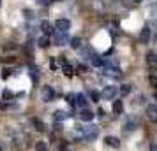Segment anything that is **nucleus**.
<instances>
[{"mask_svg":"<svg viewBox=\"0 0 157 151\" xmlns=\"http://www.w3.org/2000/svg\"><path fill=\"white\" fill-rule=\"evenodd\" d=\"M0 5H2V0H0Z\"/></svg>","mask_w":157,"mask_h":151,"instance_id":"nucleus-42","label":"nucleus"},{"mask_svg":"<svg viewBox=\"0 0 157 151\" xmlns=\"http://www.w3.org/2000/svg\"><path fill=\"white\" fill-rule=\"evenodd\" d=\"M37 46H39V48H48V46H50V42H48V37H46V35H44V37H39Z\"/></svg>","mask_w":157,"mask_h":151,"instance_id":"nucleus-24","label":"nucleus"},{"mask_svg":"<svg viewBox=\"0 0 157 151\" xmlns=\"http://www.w3.org/2000/svg\"><path fill=\"white\" fill-rule=\"evenodd\" d=\"M36 151H46V142H43V141L36 142Z\"/></svg>","mask_w":157,"mask_h":151,"instance_id":"nucleus-29","label":"nucleus"},{"mask_svg":"<svg viewBox=\"0 0 157 151\" xmlns=\"http://www.w3.org/2000/svg\"><path fill=\"white\" fill-rule=\"evenodd\" d=\"M145 60H147V63H148V65L155 67V65H157V53L148 51V53H147V56H145Z\"/></svg>","mask_w":157,"mask_h":151,"instance_id":"nucleus-14","label":"nucleus"},{"mask_svg":"<svg viewBox=\"0 0 157 151\" xmlns=\"http://www.w3.org/2000/svg\"><path fill=\"white\" fill-rule=\"evenodd\" d=\"M67 118H69V114H67L65 111H55V113H53V120H55V123L64 121V120H67Z\"/></svg>","mask_w":157,"mask_h":151,"instance_id":"nucleus-11","label":"nucleus"},{"mask_svg":"<svg viewBox=\"0 0 157 151\" xmlns=\"http://www.w3.org/2000/svg\"><path fill=\"white\" fill-rule=\"evenodd\" d=\"M39 4H41V5H48V4H51L50 0H39Z\"/></svg>","mask_w":157,"mask_h":151,"instance_id":"nucleus-36","label":"nucleus"},{"mask_svg":"<svg viewBox=\"0 0 157 151\" xmlns=\"http://www.w3.org/2000/svg\"><path fill=\"white\" fill-rule=\"evenodd\" d=\"M136 127H138V123L131 120V121H127L125 125H124V132H125V134H131V132H134L136 130Z\"/></svg>","mask_w":157,"mask_h":151,"instance_id":"nucleus-19","label":"nucleus"},{"mask_svg":"<svg viewBox=\"0 0 157 151\" xmlns=\"http://www.w3.org/2000/svg\"><path fill=\"white\" fill-rule=\"evenodd\" d=\"M9 76H11V70H9V69H6V70H4V76H2V77H4V79H7Z\"/></svg>","mask_w":157,"mask_h":151,"instance_id":"nucleus-35","label":"nucleus"},{"mask_svg":"<svg viewBox=\"0 0 157 151\" xmlns=\"http://www.w3.org/2000/svg\"><path fill=\"white\" fill-rule=\"evenodd\" d=\"M106 74L111 76V77H122V72L118 67H113V69H106Z\"/></svg>","mask_w":157,"mask_h":151,"instance_id":"nucleus-21","label":"nucleus"},{"mask_svg":"<svg viewBox=\"0 0 157 151\" xmlns=\"http://www.w3.org/2000/svg\"><path fill=\"white\" fill-rule=\"evenodd\" d=\"M58 62L62 63V70H64L65 76H72V74H74V69H72L69 63H67V60H65L64 56H60V60H58Z\"/></svg>","mask_w":157,"mask_h":151,"instance_id":"nucleus-10","label":"nucleus"},{"mask_svg":"<svg viewBox=\"0 0 157 151\" xmlns=\"http://www.w3.org/2000/svg\"><path fill=\"white\" fill-rule=\"evenodd\" d=\"M41 30H43L44 35H53V34H55V27H53L50 21H46V20L41 21Z\"/></svg>","mask_w":157,"mask_h":151,"instance_id":"nucleus-8","label":"nucleus"},{"mask_svg":"<svg viewBox=\"0 0 157 151\" xmlns=\"http://www.w3.org/2000/svg\"><path fill=\"white\" fill-rule=\"evenodd\" d=\"M32 125H34V128L37 130V132H44L46 130V127H44V123L39 120V118H32Z\"/></svg>","mask_w":157,"mask_h":151,"instance_id":"nucleus-18","label":"nucleus"},{"mask_svg":"<svg viewBox=\"0 0 157 151\" xmlns=\"http://www.w3.org/2000/svg\"><path fill=\"white\" fill-rule=\"evenodd\" d=\"M41 99L44 102H51L55 99V90L51 86H43V90H41Z\"/></svg>","mask_w":157,"mask_h":151,"instance_id":"nucleus-5","label":"nucleus"},{"mask_svg":"<svg viewBox=\"0 0 157 151\" xmlns=\"http://www.w3.org/2000/svg\"><path fill=\"white\" fill-rule=\"evenodd\" d=\"M134 2H141V0H134Z\"/></svg>","mask_w":157,"mask_h":151,"instance_id":"nucleus-41","label":"nucleus"},{"mask_svg":"<svg viewBox=\"0 0 157 151\" xmlns=\"http://www.w3.org/2000/svg\"><path fill=\"white\" fill-rule=\"evenodd\" d=\"M79 118L83 120V121H92L94 120V113L92 111H88V109H81V113H79Z\"/></svg>","mask_w":157,"mask_h":151,"instance_id":"nucleus-15","label":"nucleus"},{"mask_svg":"<svg viewBox=\"0 0 157 151\" xmlns=\"http://www.w3.org/2000/svg\"><path fill=\"white\" fill-rule=\"evenodd\" d=\"M62 151H71V149H69V148H62Z\"/></svg>","mask_w":157,"mask_h":151,"instance_id":"nucleus-39","label":"nucleus"},{"mask_svg":"<svg viewBox=\"0 0 157 151\" xmlns=\"http://www.w3.org/2000/svg\"><path fill=\"white\" fill-rule=\"evenodd\" d=\"M65 100H67V104L74 106V102H76V95H74V93H69L67 97H65Z\"/></svg>","mask_w":157,"mask_h":151,"instance_id":"nucleus-28","label":"nucleus"},{"mask_svg":"<svg viewBox=\"0 0 157 151\" xmlns=\"http://www.w3.org/2000/svg\"><path fill=\"white\" fill-rule=\"evenodd\" d=\"M150 151H157V142H155V144H152V149H150Z\"/></svg>","mask_w":157,"mask_h":151,"instance_id":"nucleus-38","label":"nucleus"},{"mask_svg":"<svg viewBox=\"0 0 157 151\" xmlns=\"http://www.w3.org/2000/svg\"><path fill=\"white\" fill-rule=\"evenodd\" d=\"M104 142H106L108 146H111V148H118V146H120V141H118L117 137H113V135L104 137Z\"/></svg>","mask_w":157,"mask_h":151,"instance_id":"nucleus-17","label":"nucleus"},{"mask_svg":"<svg viewBox=\"0 0 157 151\" xmlns=\"http://www.w3.org/2000/svg\"><path fill=\"white\" fill-rule=\"evenodd\" d=\"M148 81H150V84H152V86H157V77H154V76H152Z\"/></svg>","mask_w":157,"mask_h":151,"instance_id":"nucleus-33","label":"nucleus"},{"mask_svg":"<svg viewBox=\"0 0 157 151\" xmlns=\"http://www.w3.org/2000/svg\"><path fill=\"white\" fill-rule=\"evenodd\" d=\"M29 76L30 79L34 81V83H39V76H41V72H39V67L37 65H29Z\"/></svg>","mask_w":157,"mask_h":151,"instance_id":"nucleus-7","label":"nucleus"},{"mask_svg":"<svg viewBox=\"0 0 157 151\" xmlns=\"http://www.w3.org/2000/svg\"><path fill=\"white\" fill-rule=\"evenodd\" d=\"M79 49H81V58H85V60H88V62H90V60H92V58L95 56V51H94L92 48H90V46L79 48Z\"/></svg>","mask_w":157,"mask_h":151,"instance_id":"nucleus-9","label":"nucleus"},{"mask_svg":"<svg viewBox=\"0 0 157 151\" xmlns=\"http://www.w3.org/2000/svg\"><path fill=\"white\" fill-rule=\"evenodd\" d=\"M69 42H71V48H74V49H79L81 48V39L79 37H72Z\"/></svg>","mask_w":157,"mask_h":151,"instance_id":"nucleus-23","label":"nucleus"},{"mask_svg":"<svg viewBox=\"0 0 157 151\" xmlns=\"http://www.w3.org/2000/svg\"><path fill=\"white\" fill-rule=\"evenodd\" d=\"M90 99H92L94 102H99L101 100V93L97 92V90H92V92H90Z\"/></svg>","mask_w":157,"mask_h":151,"instance_id":"nucleus-27","label":"nucleus"},{"mask_svg":"<svg viewBox=\"0 0 157 151\" xmlns=\"http://www.w3.org/2000/svg\"><path fill=\"white\" fill-rule=\"evenodd\" d=\"M50 67H51V70H55V69L58 67V62L55 60V58H51V60H50Z\"/></svg>","mask_w":157,"mask_h":151,"instance_id":"nucleus-30","label":"nucleus"},{"mask_svg":"<svg viewBox=\"0 0 157 151\" xmlns=\"http://www.w3.org/2000/svg\"><path fill=\"white\" fill-rule=\"evenodd\" d=\"M71 39H69V35H67V32H55L53 34V42L57 44V46H65V44L69 42Z\"/></svg>","mask_w":157,"mask_h":151,"instance_id":"nucleus-3","label":"nucleus"},{"mask_svg":"<svg viewBox=\"0 0 157 151\" xmlns=\"http://www.w3.org/2000/svg\"><path fill=\"white\" fill-rule=\"evenodd\" d=\"M152 14H154V16L157 18V2L154 4V5H152Z\"/></svg>","mask_w":157,"mask_h":151,"instance_id":"nucleus-34","label":"nucleus"},{"mask_svg":"<svg viewBox=\"0 0 157 151\" xmlns=\"http://www.w3.org/2000/svg\"><path fill=\"white\" fill-rule=\"evenodd\" d=\"M131 92H132V86H131V84H122L120 86V93L122 95H129Z\"/></svg>","mask_w":157,"mask_h":151,"instance_id":"nucleus-25","label":"nucleus"},{"mask_svg":"<svg viewBox=\"0 0 157 151\" xmlns=\"http://www.w3.org/2000/svg\"><path fill=\"white\" fill-rule=\"evenodd\" d=\"M81 135H83V139H85L86 142H92V141H95L97 135H99V128H97L95 125L85 127V128H81Z\"/></svg>","mask_w":157,"mask_h":151,"instance_id":"nucleus-2","label":"nucleus"},{"mask_svg":"<svg viewBox=\"0 0 157 151\" xmlns=\"http://www.w3.org/2000/svg\"><path fill=\"white\" fill-rule=\"evenodd\" d=\"M74 106L85 109L86 107V97H85V95H83V93H76V102H74Z\"/></svg>","mask_w":157,"mask_h":151,"instance_id":"nucleus-13","label":"nucleus"},{"mask_svg":"<svg viewBox=\"0 0 157 151\" xmlns=\"http://www.w3.org/2000/svg\"><path fill=\"white\" fill-rule=\"evenodd\" d=\"M25 18H27V20H32V18H34V13H32V11H25Z\"/></svg>","mask_w":157,"mask_h":151,"instance_id":"nucleus-32","label":"nucleus"},{"mask_svg":"<svg viewBox=\"0 0 157 151\" xmlns=\"http://www.w3.org/2000/svg\"><path fill=\"white\" fill-rule=\"evenodd\" d=\"M117 93H118V88H117V86H106L104 90H102L101 97H102V99H106V100H113L115 97H117Z\"/></svg>","mask_w":157,"mask_h":151,"instance_id":"nucleus-4","label":"nucleus"},{"mask_svg":"<svg viewBox=\"0 0 157 151\" xmlns=\"http://www.w3.org/2000/svg\"><path fill=\"white\" fill-rule=\"evenodd\" d=\"M90 63H92L94 67H102V63H104V60H102V58H101L99 55H95V56H94L92 60H90Z\"/></svg>","mask_w":157,"mask_h":151,"instance_id":"nucleus-22","label":"nucleus"},{"mask_svg":"<svg viewBox=\"0 0 157 151\" xmlns=\"http://www.w3.org/2000/svg\"><path fill=\"white\" fill-rule=\"evenodd\" d=\"M13 146H14L16 151H27V148H29V135H27V134H23V132L14 134Z\"/></svg>","mask_w":157,"mask_h":151,"instance_id":"nucleus-1","label":"nucleus"},{"mask_svg":"<svg viewBox=\"0 0 157 151\" xmlns=\"http://www.w3.org/2000/svg\"><path fill=\"white\" fill-rule=\"evenodd\" d=\"M55 30H58V32H67V30L71 28V21L69 20H65V18H60V20H57L55 21Z\"/></svg>","mask_w":157,"mask_h":151,"instance_id":"nucleus-6","label":"nucleus"},{"mask_svg":"<svg viewBox=\"0 0 157 151\" xmlns=\"http://www.w3.org/2000/svg\"><path fill=\"white\" fill-rule=\"evenodd\" d=\"M147 116H148V120L157 123V107L155 106H148V107H147Z\"/></svg>","mask_w":157,"mask_h":151,"instance_id":"nucleus-12","label":"nucleus"},{"mask_svg":"<svg viewBox=\"0 0 157 151\" xmlns=\"http://www.w3.org/2000/svg\"><path fill=\"white\" fill-rule=\"evenodd\" d=\"M14 62V58H11V56H7V58H0V63H13Z\"/></svg>","mask_w":157,"mask_h":151,"instance_id":"nucleus-31","label":"nucleus"},{"mask_svg":"<svg viewBox=\"0 0 157 151\" xmlns=\"http://www.w3.org/2000/svg\"><path fill=\"white\" fill-rule=\"evenodd\" d=\"M2 99H4V100H11V99H14V93H13L11 90H4V93H2Z\"/></svg>","mask_w":157,"mask_h":151,"instance_id":"nucleus-26","label":"nucleus"},{"mask_svg":"<svg viewBox=\"0 0 157 151\" xmlns=\"http://www.w3.org/2000/svg\"><path fill=\"white\" fill-rule=\"evenodd\" d=\"M122 111H124V104H122V100H113V113L115 114H122Z\"/></svg>","mask_w":157,"mask_h":151,"instance_id":"nucleus-20","label":"nucleus"},{"mask_svg":"<svg viewBox=\"0 0 157 151\" xmlns=\"http://www.w3.org/2000/svg\"><path fill=\"white\" fill-rule=\"evenodd\" d=\"M154 97H155V100H157V92H155V95H154Z\"/></svg>","mask_w":157,"mask_h":151,"instance_id":"nucleus-40","label":"nucleus"},{"mask_svg":"<svg viewBox=\"0 0 157 151\" xmlns=\"http://www.w3.org/2000/svg\"><path fill=\"white\" fill-rule=\"evenodd\" d=\"M78 70H79V72H86V67H85V65H79Z\"/></svg>","mask_w":157,"mask_h":151,"instance_id":"nucleus-37","label":"nucleus"},{"mask_svg":"<svg viewBox=\"0 0 157 151\" xmlns=\"http://www.w3.org/2000/svg\"><path fill=\"white\" fill-rule=\"evenodd\" d=\"M148 41H150V28L148 27H145V28L141 30V34H140V42L147 44Z\"/></svg>","mask_w":157,"mask_h":151,"instance_id":"nucleus-16","label":"nucleus"}]
</instances>
